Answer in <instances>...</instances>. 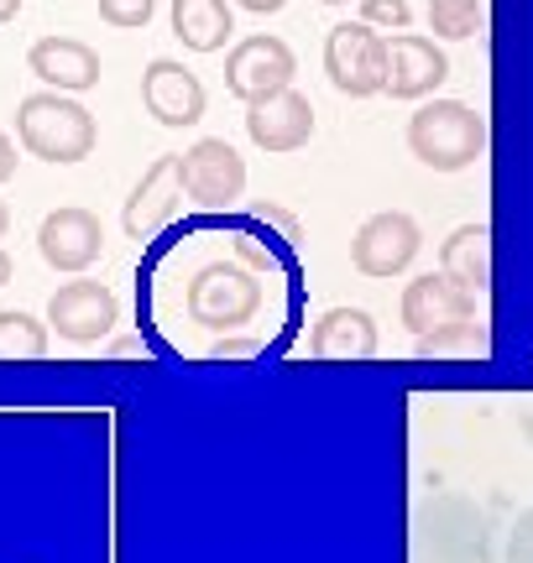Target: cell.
I'll return each instance as SVG.
<instances>
[{
	"label": "cell",
	"instance_id": "cell-1",
	"mask_svg": "<svg viewBox=\"0 0 533 563\" xmlns=\"http://www.w3.org/2000/svg\"><path fill=\"white\" fill-rule=\"evenodd\" d=\"M403 329L413 334L418 355H439V350H471L481 344V298L466 292L455 277L429 272V277H413L403 287Z\"/></svg>",
	"mask_w": 533,
	"mask_h": 563
},
{
	"label": "cell",
	"instance_id": "cell-2",
	"mask_svg": "<svg viewBox=\"0 0 533 563\" xmlns=\"http://www.w3.org/2000/svg\"><path fill=\"white\" fill-rule=\"evenodd\" d=\"M492 511L471 496H429L413 517V559L418 563H492Z\"/></svg>",
	"mask_w": 533,
	"mask_h": 563
},
{
	"label": "cell",
	"instance_id": "cell-3",
	"mask_svg": "<svg viewBox=\"0 0 533 563\" xmlns=\"http://www.w3.org/2000/svg\"><path fill=\"white\" fill-rule=\"evenodd\" d=\"M262 272L247 266L241 256L236 262H205L184 287V308L188 319L209 329V334H220L230 340L236 329H247L257 313H262Z\"/></svg>",
	"mask_w": 533,
	"mask_h": 563
},
{
	"label": "cell",
	"instance_id": "cell-4",
	"mask_svg": "<svg viewBox=\"0 0 533 563\" xmlns=\"http://www.w3.org/2000/svg\"><path fill=\"white\" fill-rule=\"evenodd\" d=\"M17 141L42 162H84L100 141V125L84 110L79 100H68L58 89H42V95H26L17 104Z\"/></svg>",
	"mask_w": 533,
	"mask_h": 563
},
{
	"label": "cell",
	"instance_id": "cell-5",
	"mask_svg": "<svg viewBox=\"0 0 533 563\" xmlns=\"http://www.w3.org/2000/svg\"><path fill=\"white\" fill-rule=\"evenodd\" d=\"M409 152L434 173H466L487 152V121L466 100H424L409 115Z\"/></svg>",
	"mask_w": 533,
	"mask_h": 563
},
{
	"label": "cell",
	"instance_id": "cell-6",
	"mask_svg": "<svg viewBox=\"0 0 533 563\" xmlns=\"http://www.w3.org/2000/svg\"><path fill=\"white\" fill-rule=\"evenodd\" d=\"M325 74L350 100H371L388 89V37L367 21H340L325 37Z\"/></svg>",
	"mask_w": 533,
	"mask_h": 563
},
{
	"label": "cell",
	"instance_id": "cell-7",
	"mask_svg": "<svg viewBox=\"0 0 533 563\" xmlns=\"http://www.w3.org/2000/svg\"><path fill=\"white\" fill-rule=\"evenodd\" d=\"M418 251H424V230L413 214L403 209H382V214H371L356 235H350V266L361 272V277H398V272H409L418 262Z\"/></svg>",
	"mask_w": 533,
	"mask_h": 563
},
{
	"label": "cell",
	"instance_id": "cell-8",
	"mask_svg": "<svg viewBox=\"0 0 533 563\" xmlns=\"http://www.w3.org/2000/svg\"><path fill=\"white\" fill-rule=\"evenodd\" d=\"M121 323V298L105 282H63L47 298V329H58L68 344H100Z\"/></svg>",
	"mask_w": 533,
	"mask_h": 563
},
{
	"label": "cell",
	"instance_id": "cell-9",
	"mask_svg": "<svg viewBox=\"0 0 533 563\" xmlns=\"http://www.w3.org/2000/svg\"><path fill=\"white\" fill-rule=\"evenodd\" d=\"M178 162H184V199L205 203V209H226L247 194V157L226 136L194 141Z\"/></svg>",
	"mask_w": 533,
	"mask_h": 563
},
{
	"label": "cell",
	"instance_id": "cell-10",
	"mask_svg": "<svg viewBox=\"0 0 533 563\" xmlns=\"http://www.w3.org/2000/svg\"><path fill=\"white\" fill-rule=\"evenodd\" d=\"M100 251H105V224L84 203H63L37 224V256L53 272H74L79 277V272L100 262Z\"/></svg>",
	"mask_w": 533,
	"mask_h": 563
},
{
	"label": "cell",
	"instance_id": "cell-11",
	"mask_svg": "<svg viewBox=\"0 0 533 563\" xmlns=\"http://www.w3.org/2000/svg\"><path fill=\"white\" fill-rule=\"evenodd\" d=\"M293 74H298L293 47H287L283 37H266V32H262V37L236 42V47H230V58H226V89L241 104L266 100V95L287 89V84H293Z\"/></svg>",
	"mask_w": 533,
	"mask_h": 563
},
{
	"label": "cell",
	"instance_id": "cell-12",
	"mask_svg": "<svg viewBox=\"0 0 533 563\" xmlns=\"http://www.w3.org/2000/svg\"><path fill=\"white\" fill-rule=\"evenodd\" d=\"M142 104L146 115L157 125H167V131H184V125H199L209 110V95L205 84H199V74H188L184 63L173 58H152L142 74Z\"/></svg>",
	"mask_w": 533,
	"mask_h": 563
},
{
	"label": "cell",
	"instance_id": "cell-13",
	"mask_svg": "<svg viewBox=\"0 0 533 563\" xmlns=\"http://www.w3.org/2000/svg\"><path fill=\"white\" fill-rule=\"evenodd\" d=\"M178 209H184V162L157 157L142 173V183L131 188V199H126V209H121V230L131 241H146V235H157Z\"/></svg>",
	"mask_w": 533,
	"mask_h": 563
},
{
	"label": "cell",
	"instance_id": "cell-14",
	"mask_svg": "<svg viewBox=\"0 0 533 563\" xmlns=\"http://www.w3.org/2000/svg\"><path fill=\"white\" fill-rule=\"evenodd\" d=\"M445 79H450V58H445V47H434V37H418V32L388 37V89L382 95H392V100H429Z\"/></svg>",
	"mask_w": 533,
	"mask_h": 563
},
{
	"label": "cell",
	"instance_id": "cell-15",
	"mask_svg": "<svg viewBox=\"0 0 533 563\" xmlns=\"http://www.w3.org/2000/svg\"><path fill=\"white\" fill-rule=\"evenodd\" d=\"M247 136L257 141L262 152H278V157L308 146V136H314V104H308V95H298V89L287 84L278 95H266V100H251Z\"/></svg>",
	"mask_w": 533,
	"mask_h": 563
},
{
	"label": "cell",
	"instance_id": "cell-16",
	"mask_svg": "<svg viewBox=\"0 0 533 563\" xmlns=\"http://www.w3.org/2000/svg\"><path fill=\"white\" fill-rule=\"evenodd\" d=\"M26 68L58 95H84L100 84V53L79 37H37L26 53Z\"/></svg>",
	"mask_w": 533,
	"mask_h": 563
},
{
	"label": "cell",
	"instance_id": "cell-17",
	"mask_svg": "<svg viewBox=\"0 0 533 563\" xmlns=\"http://www.w3.org/2000/svg\"><path fill=\"white\" fill-rule=\"evenodd\" d=\"M377 323H371L367 308H329L314 319V334H308V355L319 361H371L377 355Z\"/></svg>",
	"mask_w": 533,
	"mask_h": 563
},
{
	"label": "cell",
	"instance_id": "cell-18",
	"mask_svg": "<svg viewBox=\"0 0 533 563\" xmlns=\"http://www.w3.org/2000/svg\"><path fill=\"white\" fill-rule=\"evenodd\" d=\"M439 272L455 277L466 292L487 298V287H492V230L487 224H460L439 251Z\"/></svg>",
	"mask_w": 533,
	"mask_h": 563
},
{
	"label": "cell",
	"instance_id": "cell-19",
	"mask_svg": "<svg viewBox=\"0 0 533 563\" xmlns=\"http://www.w3.org/2000/svg\"><path fill=\"white\" fill-rule=\"evenodd\" d=\"M236 32L230 0H173V37L188 53H220Z\"/></svg>",
	"mask_w": 533,
	"mask_h": 563
},
{
	"label": "cell",
	"instance_id": "cell-20",
	"mask_svg": "<svg viewBox=\"0 0 533 563\" xmlns=\"http://www.w3.org/2000/svg\"><path fill=\"white\" fill-rule=\"evenodd\" d=\"M47 355V323H37L21 308L0 313V361H42Z\"/></svg>",
	"mask_w": 533,
	"mask_h": 563
},
{
	"label": "cell",
	"instance_id": "cell-21",
	"mask_svg": "<svg viewBox=\"0 0 533 563\" xmlns=\"http://www.w3.org/2000/svg\"><path fill=\"white\" fill-rule=\"evenodd\" d=\"M487 26V11L481 0H429V32L434 37H450V42H466Z\"/></svg>",
	"mask_w": 533,
	"mask_h": 563
},
{
	"label": "cell",
	"instance_id": "cell-22",
	"mask_svg": "<svg viewBox=\"0 0 533 563\" xmlns=\"http://www.w3.org/2000/svg\"><path fill=\"white\" fill-rule=\"evenodd\" d=\"M152 11H157V0H100V21L121 26V32L146 26V21H152Z\"/></svg>",
	"mask_w": 533,
	"mask_h": 563
},
{
	"label": "cell",
	"instance_id": "cell-23",
	"mask_svg": "<svg viewBox=\"0 0 533 563\" xmlns=\"http://www.w3.org/2000/svg\"><path fill=\"white\" fill-rule=\"evenodd\" d=\"M361 21L367 26H388V32H409V0H361Z\"/></svg>",
	"mask_w": 533,
	"mask_h": 563
},
{
	"label": "cell",
	"instance_id": "cell-24",
	"mask_svg": "<svg viewBox=\"0 0 533 563\" xmlns=\"http://www.w3.org/2000/svg\"><path fill=\"white\" fill-rule=\"evenodd\" d=\"M508 563H533V506L518 511L513 532H508Z\"/></svg>",
	"mask_w": 533,
	"mask_h": 563
},
{
	"label": "cell",
	"instance_id": "cell-25",
	"mask_svg": "<svg viewBox=\"0 0 533 563\" xmlns=\"http://www.w3.org/2000/svg\"><path fill=\"white\" fill-rule=\"evenodd\" d=\"M257 350H262V340H215L209 344V361H247Z\"/></svg>",
	"mask_w": 533,
	"mask_h": 563
},
{
	"label": "cell",
	"instance_id": "cell-26",
	"mask_svg": "<svg viewBox=\"0 0 533 563\" xmlns=\"http://www.w3.org/2000/svg\"><path fill=\"white\" fill-rule=\"evenodd\" d=\"M257 220H266V224H278V230H283L287 241H298V220H293V214H283V209H257Z\"/></svg>",
	"mask_w": 533,
	"mask_h": 563
},
{
	"label": "cell",
	"instance_id": "cell-27",
	"mask_svg": "<svg viewBox=\"0 0 533 563\" xmlns=\"http://www.w3.org/2000/svg\"><path fill=\"white\" fill-rule=\"evenodd\" d=\"M11 178H17V146L0 131V183H11Z\"/></svg>",
	"mask_w": 533,
	"mask_h": 563
},
{
	"label": "cell",
	"instance_id": "cell-28",
	"mask_svg": "<svg viewBox=\"0 0 533 563\" xmlns=\"http://www.w3.org/2000/svg\"><path fill=\"white\" fill-rule=\"evenodd\" d=\"M236 5H247V11H257V16H272V11H283L287 0H236Z\"/></svg>",
	"mask_w": 533,
	"mask_h": 563
},
{
	"label": "cell",
	"instance_id": "cell-29",
	"mask_svg": "<svg viewBox=\"0 0 533 563\" xmlns=\"http://www.w3.org/2000/svg\"><path fill=\"white\" fill-rule=\"evenodd\" d=\"M110 355H146V344L142 340H116L110 344Z\"/></svg>",
	"mask_w": 533,
	"mask_h": 563
},
{
	"label": "cell",
	"instance_id": "cell-30",
	"mask_svg": "<svg viewBox=\"0 0 533 563\" xmlns=\"http://www.w3.org/2000/svg\"><path fill=\"white\" fill-rule=\"evenodd\" d=\"M17 277V262H11V251H6V245H0V287H6V282Z\"/></svg>",
	"mask_w": 533,
	"mask_h": 563
},
{
	"label": "cell",
	"instance_id": "cell-31",
	"mask_svg": "<svg viewBox=\"0 0 533 563\" xmlns=\"http://www.w3.org/2000/svg\"><path fill=\"white\" fill-rule=\"evenodd\" d=\"M17 11H21V0H0V26H6V21H17Z\"/></svg>",
	"mask_w": 533,
	"mask_h": 563
},
{
	"label": "cell",
	"instance_id": "cell-32",
	"mask_svg": "<svg viewBox=\"0 0 533 563\" xmlns=\"http://www.w3.org/2000/svg\"><path fill=\"white\" fill-rule=\"evenodd\" d=\"M11 235V209H6V199H0V241Z\"/></svg>",
	"mask_w": 533,
	"mask_h": 563
},
{
	"label": "cell",
	"instance_id": "cell-33",
	"mask_svg": "<svg viewBox=\"0 0 533 563\" xmlns=\"http://www.w3.org/2000/svg\"><path fill=\"white\" fill-rule=\"evenodd\" d=\"M319 5H350V0H319Z\"/></svg>",
	"mask_w": 533,
	"mask_h": 563
}]
</instances>
